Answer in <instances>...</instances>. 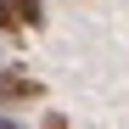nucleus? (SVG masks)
I'll use <instances>...</instances> for the list:
<instances>
[{"label": "nucleus", "instance_id": "1", "mask_svg": "<svg viewBox=\"0 0 129 129\" xmlns=\"http://www.w3.org/2000/svg\"><path fill=\"white\" fill-rule=\"evenodd\" d=\"M28 101H45V84L23 62H0V112L6 107H28Z\"/></svg>", "mask_w": 129, "mask_h": 129}, {"label": "nucleus", "instance_id": "2", "mask_svg": "<svg viewBox=\"0 0 129 129\" xmlns=\"http://www.w3.org/2000/svg\"><path fill=\"white\" fill-rule=\"evenodd\" d=\"M0 6H6L23 28H39V23H45V0H0Z\"/></svg>", "mask_w": 129, "mask_h": 129}, {"label": "nucleus", "instance_id": "3", "mask_svg": "<svg viewBox=\"0 0 129 129\" xmlns=\"http://www.w3.org/2000/svg\"><path fill=\"white\" fill-rule=\"evenodd\" d=\"M39 129H73V123H68V112H56V107H45V112H39Z\"/></svg>", "mask_w": 129, "mask_h": 129}, {"label": "nucleus", "instance_id": "4", "mask_svg": "<svg viewBox=\"0 0 129 129\" xmlns=\"http://www.w3.org/2000/svg\"><path fill=\"white\" fill-rule=\"evenodd\" d=\"M0 34H6V39H17V34H23V23H17V17H11L6 6H0Z\"/></svg>", "mask_w": 129, "mask_h": 129}, {"label": "nucleus", "instance_id": "5", "mask_svg": "<svg viewBox=\"0 0 129 129\" xmlns=\"http://www.w3.org/2000/svg\"><path fill=\"white\" fill-rule=\"evenodd\" d=\"M0 129H28L23 118H11V112H0Z\"/></svg>", "mask_w": 129, "mask_h": 129}]
</instances>
